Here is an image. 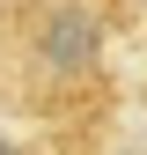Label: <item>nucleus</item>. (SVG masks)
<instances>
[{"label": "nucleus", "mask_w": 147, "mask_h": 155, "mask_svg": "<svg viewBox=\"0 0 147 155\" xmlns=\"http://www.w3.org/2000/svg\"><path fill=\"white\" fill-rule=\"evenodd\" d=\"M133 22L140 0H0V118L44 133L96 126Z\"/></svg>", "instance_id": "1"}, {"label": "nucleus", "mask_w": 147, "mask_h": 155, "mask_svg": "<svg viewBox=\"0 0 147 155\" xmlns=\"http://www.w3.org/2000/svg\"><path fill=\"white\" fill-rule=\"evenodd\" d=\"M0 155H30V140H15V133H0Z\"/></svg>", "instance_id": "2"}, {"label": "nucleus", "mask_w": 147, "mask_h": 155, "mask_svg": "<svg viewBox=\"0 0 147 155\" xmlns=\"http://www.w3.org/2000/svg\"><path fill=\"white\" fill-rule=\"evenodd\" d=\"M96 155H147V148H96Z\"/></svg>", "instance_id": "3"}]
</instances>
